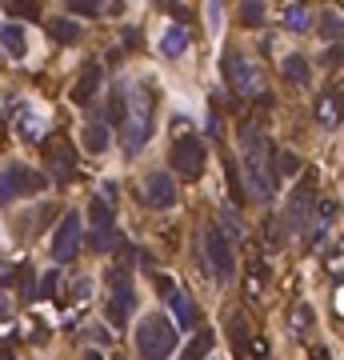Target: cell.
I'll return each instance as SVG.
<instances>
[{
  "label": "cell",
  "instance_id": "obj_45",
  "mask_svg": "<svg viewBox=\"0 0 344 360\" xmlns=\"http://www.w3.org/2000/svg\"><path fill=\"white\" fill-rule=\"evenodd\" d=\"M84 360H104V357H100V352H88V357H84Z\"/></svg>",
  "mask_w": 344,
  "mask_h": 360
},
{
  "label": "cell",
  "instance_id": "obj_27",
  "mask_svg": "<svg viewBox=\"0 0 344 360\" xmlns=\"http://www.w3.org/2000/svg\"><path fill=\"white\" fill-rule=\"evenodd\" d=\"M284 24L296 28V33L309 28V8H304V4H288V8H284Z\"/></svg>",
  "mask_w": 344,
  "mask_h": 360
},
{
  "label": "cell",
  "instance_id": "obj_18",
  "mask_svg": "<svg viewBox=\"0 0 344 360\" xmlns=\"http://www.w3.org/2000/svg\"><path fill=\"white\" fill-rule=\"evenodd\" d=\"M0 44L8 49V56H17V60L28 52V40H24V28H20V24H4V28H0Z\"/></svg>",
  "mask_w": 344,
  "mask_h": 360
},
{
  "label": "cell",
  "instance_id": "obj_17",
  "mask_svg": "<svg viewBox=\"0 0 344 360\" xmlns=\"http://www.w3.org/2000/svg\"><path fill=\"white\" fill-rule=\"evenodd\" d=\"M168 304H172V316H177V325L181 328H197V304L188 300V293H172L168 296Z\"/></svg>",
  "mask_w": 344,
  "mask_h": 360
},
{
  "label": "cell",
  "instance_id": "obj_12",
  "mask_svg": "<svg viewBox=\"0 0 344 360\" xmlns=\"http://www.w3.org/2000/svg\"><path fill=\"white\" fill-rule=\"evenodd\" d=\"M97 88H100V65L97 60H88L81 72V81L72 84V104H92V97H97Z\"/></svg>",
  "mask_w": 344,
  "mask_h": 360
},
{
  "label": "cell",
  "instance_id": "obj_14",
  "mask_svg": "<svg viewBox=\"0 0 344 360\" xmlns=\"http://www.w3.org/2000/svg\"><path fill=\"white\" fill-rule=\"evenodd\" d=\"M49 164H52V177L56 180H68L72 177V164H76L72 145H68V140H52L49 145Z\"/></svg>",
  "mask_w": 344,
  "mask_h": 360
},
{
  "label": "cell",
  "instance_id": "obj_23",
  "mask_svg": "<svg viewBox=\"0 0 344 360\" xmlns=\"http://www.w3.org/2000/svg\"><path fill=\"white\" fill-rule=\"evenodd\" d=\"M280 68H284V76H288L293 84H309V76H312V72H309V60H304L300 52L284 56V65H280Z\"/></svg>",
  "mask_w": 344,
  "mask_h": 360
},
{
  "label": "cell",
  "instance_id": "obj_19",
  "mask_svg": "<svg viewBox=\"0 0 344 360\" xmlns=\"http://www.w3.org/2000/svg\"><path fill=\"white\" fill-rule=\"evenodd\" d=\"M8 280H13V284L20 288V300H36V268H33L28 261L20 264V268H17V272H13Z\"/></svg>",
  "mask_w": 344,
  "mask_h": 360
},
{
  "label": "cell",
  "instance_id": "obj_11",
  "mask_svg": "<svg viewBox=\"0 0 344 360\" xmlns=\"http://www.w3.org/2000/svg\"><path fill=\"white\" fill-rule=\"evenodd\" d=\"M312 184H316V172H304V184L293 193V200H288V224H293L296 232L309 224V208H312Z\"/></svg>",
  "mask_w": 344,
  "mask_h": 360
},
{
  "label": "cell",
  "instance_id": "obj_41",
  "mask_svg": "<svg viewBox=\"0 0 344 360\" xmlns=\"http://www.w3.org/2000/svg\"><path fill=\"white\" fill-rule=\"evenodd\" d=\"M325 60H328V65H341V49H336V44H332V49L325 52Z\"/></svg>",
  "mask_w": 344,
  "mask_h": 360
},
{
  "label": "cell",
  "instance_id": "obj_31",
  "mask_svg": "<svg viewBox=\"0 0 344 360\" xmlns=\"http://www.w3.org/2000/svg\"><path fill=\"white\" fill-rule=\"evenodd\" d=\"M68 13H76V17H100V4L97 0H68Z\"/></svg>",
  "mask_w": 344,
  "mask_h": 360
},
{
  "label": "cell",
  "instance_id": "obj_20",
  "mask_svg": "<svg viewBox=\"0 0 344 360\" xmlns=\"http://www.w3.org/2000/svg\"><path fill=\"white\" fill-rule=\"evenodd\" d=\"M316 116H320L325 124H336V120H341V88H328L325 97H320V104H316Z\"/></svg>",
  "mask_w": 344,
  "mask_h": 360
},
{
  "label": "cell",
  "instance_id": "obj_26",
  "mask_svg": "<svg viewBox=\"0 0 344 360\" xmlns=\"http://www.w3.org/2000/svg\"><path fill=\"white\" fill-rule=\"evenodd\" d=\"M124 116H129V104H124V88H113V97H108V129L113 124H124Z\"/></svg>",
  "mask_w": 344,
  "mask_h": 360
},
{
  "label": "cell",
  "instance_id": "obj_42",
  "mask_svg": "<svg viewBox=\"0 0 344 360\" xmlns=\"http://www.w3.org/2000/svg\"><path fill=\"white\" fill-rule=\"evenodd\" d=\"M312 360H332V352H328V348H316V352H312Z\"/></svg>",
  "mask_w": 344,
  "mask_h": 360
},
{
  "label": "cell",
  "instance_id": "obj_13",
  "mask_svg": "<svg viewBox=\"0 0 344 360\" xmlns=\"http://www.w3.org/2000/svg\"><path fill=\"white\" fill-rule=\"evenodd\" d=\"M229 344H232V357L236 360H248V344H252V336H248V320L240 316V312H229Z\"/></svg>",
  "mask_w": 344,
  "mask_h": 360
},
{
  "label": "cell",
  "instance_id": "obj_38",
  "mask_svg": "<svg viewBox=\"0 0 344 360\" xmlns=\"http://www.w3.org/2000/svg\"><path fill=\"white\" fill-rule=\"evenodd\" d=\"M168 13H172V17L181 20V28H184V24H188V20H193V13H188L184 4H168Z\"/></svg>",
  "mask_w": 344,
  "mask_h": 360
},
{
  "label": "cell",
  "instance_id": "obj_1",
  "mask_svg": "<svg viewBox=\"0 0 344 360\" xmlns=\"http://www.w3.org/2000/svg\"><path fill=\"white\" fill-rule=\"evenodd\" d=\"M268 140L261 136V129L256 124H245L240 129V184H245L248 193L245 197H261L268 200L272 193H277V177H272V168H268Z\"/></svg>",
  "mask_w": 344,
  "mask_h": 360
},
{
  "label": "cell",
  "instance_id": "obj_28",
  "mask_svg": "<svg viewBox=\"0 0 344 360\" xmlns=\"http://www.w3.org/2000/svg\"><path fill=\"white\" fill-rule=\"evenodd\" d=\"M224 177H229V188H232V200H236V204H245V184H240V168H236V164L229 161V168H224Z\"/></svg>",
  "mask_w": 344,
  "mask_h": 360
},
{
  "label": "cell",
  "instance_id": "obj_10",
  "mask_svg": "<svg viewBox=\"0 0 344 360\" xmlns=\"http://www.w3.org/2000/svg\"><path fill=\"white\" fill-rule=\"evenodd\" d=\"M140 197H145L148 208H172L177 204V180L168 177V172H148Z\"/></svg>",
  "mask_w": 344,
  "mask_h": 360
},
{
  "label": "cell",
  "instance_id": "obj_22",
  "mask_svg": "<svg viewBox=\"0 0 344 360\" xmlns=\"http://www.w3.org/2000/svg\"><path fill=\"white\" fill-rule=\"evenodd\" d=\"M184 49H188V28L172 24V28L164 33V40H161V52H164V56H181Z\"/></svg>",
  "mask_w": 344,
  "mask_h": 360
},
{
  "label": "cell",
  "instance_id": "obj_7",
  "mask_svg": "<svg viewBox=\"0 0 344 360\" xmlns=\"http://www.w3.org/2000/svg\"><path fill=\"white\" fill-rule=\"evenodd\" d=\"M148 136H152V100H148V92H140L136 97V113H132L129 120V132H124V152H140V148L148 145Z\"/></svg>",
  "mask_w": 344,
  "mask_h": 360
},
{
  "label": "cell",
  "instance_id": "obj_36",
  "mask_svg": "<svg viewBox=\"0 0 344 360\" xmlns=\"http://www.w3.org/2000/svg\"><path fill=\"white\" fill-rule=\"evenodd\" d=\"M113 245H116L113 229H97V232H92V248H113Z\"/></svg>",
  "mask_w": 344,
  "mask_h": 360
},
{
  "label": "cell",
  "instance_id": "obj_8",
  "mask_svg": "<svg viewBox=\"0 0 344 360\" xmlns=\"http://www.w3.org/2000/svg\"><path fill=\"white\" fill-rule=\"evenodd\" d=\"M108 280H113V296H108V320L113 325H124L129 320L132 304H136V293H132L129 277H124V268H113L108 272Z\"/></svg>",
  "mask_w": 344,
  "mask_h": 360
},
{
  "label": "cell",
  "instance_id": "obj_35",
  "mask_svg": "<svg viewBox=\"0 0 344 360\" xmlns=\"http://www.w3.org/2000/svg\"><path fill=\"white\" fill-rule=\"evenodd\" d=\"M56 284H60V277H56V272H44L40 284H36V296H52L56 293Z\"/></svg>",
  "mask_w": 344,
  "mask_h": 360
},
{
  "label": "cell",
  "instance_id": "obj_15",
  "mask_svg": "<svg viewBox=\"0 0 344 360\" xmlns=\"http://www.w3.org/2000/svg\"><path fill=\"white\" fill-rule=\"evenodd\" d=\"M17 132L24 136V140H44V116L40 113H33V108H20V116H17Z\"/></svg>",
  "mask_w": 344,
  "mask_h": 360
},
{
  "label": "cell",
  "instance_id": "obj_39",
  "mask_svg": "<svg viewBox=\"0 0 344 360\" xmlns=\"http://www.w3.org/2000/svg\"><path fill=\"white\" fill-rule=\"evenodd\" d=\"M328 216H336V200H320V220H328Z\"/></svg>",
  "mask_w": 344,
  "mask_h": 360
},
{
  "label": "cell",
  "instance_id": "obj_24",
  "mask_svg": "<svg viewBox=\"0 0 344 360\" xmlns=\"http://www.w3.org/2000/svg\"><path fill=\"white\" fill-rule=\"evenodd\" d=\"M216 232H220L224 240H229V236H232V240H240V236H245V220L224 204V208H220V229H216Z\"/></svg>",
  "mask_w": 344,
  "mask_h": 360
},
{
  "label": "cell",
  "instance_id": "obj_16",
  "mask_svg": "<svg viewBox=\"0 0 344 360\" xmlns=\"http://www.w3.org/2000/svg\"><path fill=\"white\" fill-rule=\"evenodd\" d=\"M108 140H113V129H108L104 120H88V124H84V148H88V152H104Z\"/></svg>",
  "mask_w": 344,
  "mask_h": 360
},
{
  "label": "cell",
  "instance_id": "obj_2",
  "mask_svg": "<svg viewBox=\"0 0 344 360\" xmlns=\"http://www.w3.org/2000/svg\"><path fill=\"white\" fill-rule=\"evenodd\" d=\"M136 352H140V360H168L177 352V325L164 312L145 316L136 325Z\"/></svg>",
  "mask_w": 344,
  "mask_h": 360
},
{
  "label": "cell",
  "instance_id": "obj_43",
  "mask_svg": "<svg viewBox=\"0 0 344 360\" xmlns=\"http://www.w3.org/2000/svg\"><path fill=\"white\" fill-rule=\"evenodd\" d=\"M0 360H17V352H13V348H4V344H0Z\"/></svg>",
  "mask_w": 344,
  "mask_h": 360
},
{
  "label": "cell",
  "instance_id": "obj_5",
  "mask_svg": "<svg viewBox=\"0 0 344 360\" xmlns=\"http://www.w3.org/2000/svg\"><path fill=\"white\" fill-rule=\"evenodd\" d=\"M204 156H208L204 140L193 136V132H184V136H177V145H172V152H168V164H172L184 180H197L200 172H204Z\"/></svg>",
  "mask_w": 344,
  "mask_h": 360
},
{
  "label": "cell",
  "instance_id": "obj_44",
  "mask_svg": "<svg viewBox=\"0 0 344 360\" xmlns=\"http://www.w3.org/2000/svg\"><path fill=\"white\" fill-rule=\"evenodd\" d=\"M4 316H8V300H4V296H0V320H4Z\"/></svg>",
  "mask_w": 344,
  "mask_h": 360
},
{
  "label": "cell",
  "instance_id": "obj_3",
  "mask_svg": "<svg viewBox=\"0 0 344 360\" xmlns=\"http://www.w3.org/2000/svg\"><path fill=\"white\" fill-rule=\"evenodd\" d=\"M224 81L236 97H268V88H264V68L256 60H248L240 52H229L224 56Z\"/></svg>",
  "mask_w": 344,
  "mask_h": 360
},
{
  "label": "cell",
  "instance_id": "obj_25",
  "mask_svg": "<svg viewBox=\"0 0 344 360\" xmlns=\"http://www.w3.org/2000/svg\"><path fill=\"white\" fill-rule=\"evenodd\" d=\"M208 348H213V332H208V328H200L197 336H193V344L184 348L181 360H204V357H208Z\"/></svg>",
  "mask_w": 344,
  "mask_h": 360
},
{
  "label": "cell",
  "instance_id": "obj_32",
  "mask_svg": "<svg viewBox=\"0 0 344 360\" xmlns=\"http://www.w3.org/2000/svg\"><path fill=\"white\" fill-rule=\"evenodd\" d=\"M277 168L284 177H293V172H300V156L296 152H277Z\"/></svg>",
  "mask_w": 344,
  "mask_h": 360
},
{
  "label": "cell",
  "instance_id": "obj_34",
  "mask_svg": "<svg viewBox=\"0 0 344 360\" xmlns=\"http://www.w3.org/2000/svg\"><path fill=\"white\" fill-rule=\"evenodd\" d=\"M325 36L332 44L341 40V13H325Z\"/></svg>",
  "mask_w": 344,
  "mask_h": 360
},
{
  "label": "cell",
  "instance_id": "obj_33",
  "mask_svg": "<svg viewBox=\"0 0 344 360\" xmlns=\"http://www.w3.org/2000/svg\"><path fill=\"white\" fill-rule=\"evenodd\" d=\"M240 20H245V24H261V20H264V4L248 0L245 8H240Z\"/></svg>",
  "mask_w": 344,
  "mask_h": 360
},
{
  "label": "cell",
  "instance_id": "obj_37",
  "mask_svg": "<svg viewBox=\"0 0 344 360\" xmlns=\"http://www.w3.org/2000/svg\"><path fill=\"white\" fill-rule=\"evenodd\" d=\"M248 360H268V341H252V344H248Z\"/></svg>",
  "mask_w": 344,
  "mask_h": 360
},
{
  "label": "cell",
  "instance_id": "obj_6",
  "mask_svg": "<svg viewBox=\"0 0 344 360\" xmlns=\"http://www.w3.org/2000/svg\"><path fill=\"white\" fill-rule=\"evenodd\" d=\"M200 261L213 268L216 280H229L232 277V248H229V240H224L216 229L200 232Z\"/></svg>",
  "mask_w": 344,
  "mask_h": 360
},
{
  "label": "cell",
  "instance_id": "obj_29",
  "mask_svg": "<svg viewBox=\"0 0 344 360\" xmlns=\"http://www.w3.org/2000/svg\"><path fill=\"white\" fill-rule=\"evenodd\" d=\"M92 224H97V229H113V208H108L100 197L92 200Z\"/></svg>",
  "mask_w": 344,
  "mask_h": 360
},
{
  "label": "cell",
  "instance_id": "obj_9",
  "mask_svg": "<svg viewBox=\"0 0 344 360\" xmlns=\"http://www.w3.org/2000/svg\"><path fill=\"white\" fill-rule=\"evenodd\" d=\"M76 248H81V216L68 213V216H60V224H56L52 256H56V261H72V256H76Z\"/></svg>",
  "mask_w": 344,
  "mask_h": 360
},
{
  "label": "cell",
  "instance_id": "obj_40",
  "mask_svg": "<svg viewBox=\"0 0 344 360\" xmlns=\"http://www.w3.org/2000/svg\"><path fill=\"white\" fill-rule=\"evenodd\" d=\"M156 288H161V296H172L177 288H172V280H164V277H156Z\"/></svg>",
  "mask_w": 344,
  "mask_h": 360
},
{
  "label": "cell",
  "instance_id": "obj_30",
  "mask_svg": "<svg viewBox=\"0 0 344 360\" xmlns=\"http://www.w3.org/2000/svg\"><path fill=\"white\" fill-rule=\"evenodd\" d=\"M8 17H20V20H40V8L28 4V0H17V4H8Z\"/></svg>",
  "mask_w": 344,
  "mask_h": 360
},
{
  "label": "cell",
  "instance_id": "obj_21",
  "mask_svg": "<svg viewBox=\"0 0 344 360\" xmlns=\"http://www.w3.org/2000/svg\"><path fill=\"white\" fill-rule=\"evenodd\" d=\"M49 33L56 36L60 44H76V40H81V24L68 20V17H56V20H49Z\"/></svg>",
  "mask_w": 344,
  "mask_h": 360
},
{
  "label": "cell",
  "instance_id": "obj_4",
  "mask_svg": "<svg viewBox=\"0 0 344 360\" xmlns=\"http://www.w3.org/2000/svg\"><path fill=\"white\" fill-rule=\"evenodd\" d=\"M49 184V177L44 172H36V168H28V164H4L0 168V204H8V200H20V197H33V193H40Z\"/></svg>",
  "mask_w": 344,
  "mask_h": 360
}]
</instances>
